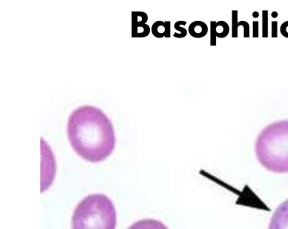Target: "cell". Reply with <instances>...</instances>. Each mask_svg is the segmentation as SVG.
<instances>
[{
    "label": "cell",
    "instance_id": "cell-1",
    "mask_svg": "<svg viewBox=\"0 0 288 229\" xmlns=\"http://www.w3.org/2000/svg\"><path fill=\"white\" fill-rule=\"evenodd\" d=\"M67 134L72 148L89 162L103 161L115 148L112 122L95 106H84L75 110L69 116Z\"/></svg>",
    "mask_w": 288,
    "mask_h": 229
},
{
    "label": "cell",
    "instance_id": "cell-2",
    "mask_svg": "<svg viewBox=\"0 0 288 229\" xmlns=\"http://www.w3.org/2000/svg\"><path fill=\"white\" fill-rule=\"evenodd\" d=\"M255 154L266 170L288 173V120L274 122L262 130L256 140Z\"/></svg>",
    "mask_w": 288,
    "mask_h": 229
},
{
    "label": "cell",
    "instance_id": "cell-3",
    "mask_svg": "<svg viewBox=\"0 0 288 229\" xmlns=\"http://www.w3.org/2000/svg\"><path fill=\"white\" fill-rule=\"evenodd\" d=\"M117 214L111 200L102 194L88 196L78 204L72 229H115Z\"/></svg>",
    "mask_w": 288,
    "mask_h": 229
},
{
    "label": "cell",
    "instance_id": "cell-4",
    "mask_svg": "<svg viewBox=\"0 0 288 229\" xmlns=\"http://www.w3.org/2000/svg\"><path fill=\"white\" fill-rule=\"evenodd\" d=\"M269 229H288V200L277 208Z\"/></svg>",
    "mask_w": 288,
    "mask_h": 229
},
{
    "label": "cell",
    "instance_id": "cell-5",
    "mask_svg": "<svg viewBox=\"0 0 288 229\" xmlns=\"http://www.w3.org/2000/svg\"><path fill=\"white\" fill-rule=\"evenodd\" d=\"M230 27L225 21H211L210 22V45L216 46V38H224L228 36Z\"/></svg>",
    "mask_w": 288,
    "mask_h": 229
},
{
    "label": "cell",
    "instance_id": "cell-6",
    "mask_svg": "<svg viewBox=\"0 0 288 229\" xmlns=\"http://www.w3.org/2000/svg\"><path fill=\"white\" fill-rule=\"evenodd\" d=\"M152 34L158 38H170V21H156L151 28Z\"/></svg>",
    "mask_w": 288,
    "mask_h": 229
},
{
    "label": "cell",
    "instance_id": "cell-7",
    "mask_svg": "<svg viewBox=\"0 0 288 229\" xmlns=\"http://www.w3.org/2000/svg\"><path fill=\"white\" fill-rule=\"evenodd\" d=\"M239 12L237 10H232V37H238V28L242 26L244 28V38H249L250 27L249 24L246 21H239L238 22Z\"/></svg>",
    "mask_w": 288,
    "mask_h": 229
},
{
    "label": "cell",
    "instance_id": "cell-8",
    "mask_svg": "<svg viewBox=\"0 0 288 229\" xmlns=\"http://www.w3.org/2000/svg\"><path fill=\"white\" fill-rule=\"evenodd\" d=\"M188 32L193 38H201L207 34L208 26L203 21H194L190 24Z\"/></svg>",
    "mask_w": 288,
    "mask_h": 229
},
{
    "label": "cell",
    "instance_id": "cell-9",
    "mask_svg": "<svg viewBox=\"0 0 288 229\" xmlns=\"http://www.w3.org/2000/svg\"><path fill=\"white\" fill-rule=\"evenodd\" d=\"M129 229H168L165 225L155 220H143L131 226Z\"/></svg>",
    "mask_w": 288,
    "mask_h": 229
},
{
    "label": "cell",
    "instance_id": "cell-10",
    "mask_svg": "<svg viewBox=\"0 0 288 229\" xmlns=\"http://www.w3.org/2000/svg\"><path fill=\"white\" fill-rule=\"evenodd\" d=\"M150 28L147 24H136L132 25V38H144L149 36Z\"/></svg>",
    "mask_w": 288,
    "mask_h": 229
},
{
    "label": "cell",
    "instance_id": "cell-11",
    "mask_svg": "<svg viewBox=\"0 0 288 229\" xmlns=\"http://www.w3.org/2000/svg\"><path fill=\"white\" fill-rule=\"evenodd\" d=\"M148 21V16L145 12H133L132 13V25L146 24Z\"/></svg>",
    "mask_w": 288,
    "mask_h": 229
},
{
    "label": "cell",
    "instance_id": "cell-12",
    "mask_svg": "<svg viewBox=\"0 0 288 229\" xmlns=\"http://www.w3.org/2000/svg\"><path fill=\"white\" fill-rule=\"evenodd\" d=\"M262 36L263 38L269 36V12L267 10L262 12Z\"/></svg>",
    "mask_w": 288,
    "mask_h": 229
},
{
    "label": "cell",
    "instance_id": "cell-13",
    "mask_svg": "<svg viewBox=\"0 0 288 229\" xmlns=\"http://www.w3.org/2000/svg\"><path fill=\"white\" fill-rule=\"evenodd\" d=\"M186 21L179 20L177 21L176 24H174L175 30H177L179 32V33L175 32L173 34V36L175 38H185L187 36V30H185L183 27L181 26L186 25Z\"/></svg>",
    "mask_w": 288,
    "mask_h": 229
},
{
    "label": "cell",
    "instance_id": "cell-14",
    "mask_svg": "<svg viewBox=\"0 0 288 229\" xmlns=\"http://www.w3.org/2000/svg\"><path fill=\"white\" fill-rule=\"evenodd\" d=\"M253 38L259 37V22L253 21Z\"/></svg>",
    "mask_w": 288,
    "mask_h": 229
},
{
    "label": "cell",
    "instance_id": "cell-15",
    "mask_svg": "<svg viewBox=\"0 0 288 229\" xmlns=\"http://www.w3.org/2000/svg\"><path fill=\"white\" fill-rule=\"evenodd\" d=\"M278 37V21L272 22V38Z\"/></svg>",
    "mask_w": 288,
    "mask_h": 229
},
{
    "label": "cell",
    "instance_id": "cell-16",
    "mask_svg": "<svg viewBox=\"0 0 288 229\" xmlns=\"http://www.w3.org/2000/svg\"><path fill=\"white\" fill-rule=\"evenodd\" d=\"M287 27L288 21H286V22H283V24H281V28H280V32H281V34H282L284 38H288Z\"/></svg>",
    "mask_w": 288,
    "mask_h": 229
},
{
    "label": "cell",
    "instance_id": "cell-17",
    "mask_svg": "<svg viewBox=\"0 0 288 229\" xmlns=\"http://www.w3.org/2000/svg\"><path fill=\"white\" fill-rule=\"evenodd\" d=\"M253 18H257L259 16V13L257 12H254L252 14Z\"/></svg>",
    "mask_w": 288,
    "mask_h": 229
},
{
    "label": "cell",
    "instance_id": "cell-18",
    "mask_svg": "<svg viewBox=\"0 0 288 229\" xmlns=\"http://www.w3.org/2000/svg\"><path fill=\"white\" fill-rule=\"evenodd\" d=\"M278 13H277L276 12H272V18H276L277 16H278Z\"/></svg>",
    "mask_w": 288,
    "mask_h": 229
}]
</instances>
